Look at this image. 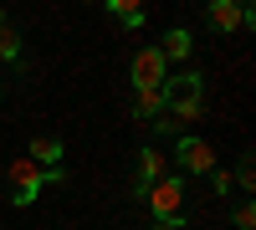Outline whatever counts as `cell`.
<instances>
[{
  "label": "cell",
  "instance_id": "277c9868",
  "mask_svg": "<svg viewBox=\"0 0 256 230\" xmlns=\"http://www.w3.org/2000/svg\"><path fill=\"white\" fill-rule=\"evenodd\" d=\"M10 184H16L10 205H31L36 190L46 184V169H41V164H31V159H10Z\"/></svg>",
  "mask_w": 256,
  "mask_h": 230
},
{
  "label": "cell",
  "instance_id": "7c38bea8",
  "mask_svg": "<svg viewBox=\"0 0 256 230\" xmlns=\"http://www.w3.org/2000/svg\"><path fill=\"white\" fill-rule=\"evenodd\" d=\"M118 20H128V15H144V0H102Z\"/></svg>",
  "mask_w": 256,
  "mask_h": 230
},
{
  "label": "cell",
  "instance_id": "e0dca14e",
  "mask_svg": "<svg viewBox=\"0 0 256 230\" xmlns=\"http://www.w3.org/2000/svg\"><path fill=\"white\" fill-rule=\"evenodd\" d=\"M0 97H6V72H0Z\"/></svg>",
  "mask_w": 256,
  "mask_h": 230
},
{
  "label": "cell",
  "instance_id": "4fadbf2b",
  "mask_svg": "<svg viewBox=\"0 0 256 230\" xmlns=\"http://www.w3.org/2000/svg\"><path fill=\"white\" fill-rule=\"evenodd\" d=\"M230 220H236V230H251V225H256V205H251V200H241Z\"/></svg>",
  "mask_w": 256,
  "mask_h": 230
},
{
  "label": "cell",
  "instance_id": "2e32d148",
  "mask_svg": "<svg viewBox=\"0 0 256 230\" xmlns=\"http://www.w3.org/2000/svg\"><path fill=\"white\" fill-rule=\"evenodd\" d=\"M154 230H184V215H174V220H159Z\"/></svg>",
  "mask_w": 256,
  "mask_h": 230
},
{
  "label": "cell",
  "instance_id": "8992f818",
  "mask_svg": "<svg viewBox=\"0 0 256 230\" xmlns=\"http://www.w3.org/2000/svg\"><path fill=\"white\" fill-rule=\"evenodd\" d=\"M134 87H164V77H169V61L159 56V46H144V51H134Z\"/></svg>",
  "mask_w": 256,
  "mask_h": 230
},
{
  "label": "cell",
  "instance_id": "5b68a950",
  "mask_svg": "<svg viewBox=\"0 0 256 230\" xmlns=\"http://www.w3.org/2000/svg\"><path fill=\"white\" fill-rule=\"evenodd\" d=\"M174 159L184 164V174H210V169H216V149H210L205 138H190V133H180Z\"/></svg>",
  "mask_w": 256,
  "mask_h": 230
},
{
  "label": "cell",
  "instance_id": "7a4b0ae2",
  "mask_svg": "<svg viewBox=\"0 0 256 230\" xmlns=\"http://www.w3.org/2000/svg\"><path fill=\"white\" fill-rule=\"evenodd\" d=\"M205 20H210V31H216V36H236V31H246L251 20H256V10L246 5V0H210V5H205Z\"/></svg>",
  "mask_w": 256,
  "mask_h": 230
},
{
  "label": "cell",
  "instance_id": "9c48e42d",
  "mask_svg": "<svg viewBox=\"0 0 256 230\" xmlns=\"http://www.w3.org/2000/svg\"><path fill=\"white\" fill-rule=\"evenodd\" d=\"M190 51H195V36H190L184 26H174V31L164 36V46H159L164 61H190Z\"/></svg>",
  "mask_w": 256,
  "mask_h": 230
},
{
  "label": "cell",
  "instance_id": "3957f363",
  "mask_svg": "<svg viewBox=\"0 0 256 230\" xmlns=\"http://www.w3.org/2000/svg\"><path fill=\"white\" fill-rule=\"evenodd\" d=\"M148 210H154V220H174V215H184V179L180 174H164L159 184H148Z\"/></svg>",
  "mask_w": 256,
  "mask_h": 230
},
{
  "label": "cell",
  "instance_id": "52a82bcc",
  "mask_svg": "<svg viewBox=\"0 0 256 230\" xmlns=\"http://www.w3.org/2000/svg\"><path fill=\"white\" fill-rule=\"evenodd\" d=\"M164 174H169V159H164L159 149H144V154H138V174H134V200H144L148 184H159Z\"/></svg>",
  "mask_w": 256,
  "mask_h": 230
},
{
  "label": "cell",
  "instance_id": "6da1fadb",
  "mask_svg": "<svg viewBox=\"0 0 256 230\" xmlns=\"http://www.w3.org/2000/svg\"><path fill=\"white\" fill-rule=\"evenodd\" d=\"M205 108V77L200 72H180V77H164V113L180 123H195Z\"/></svg>",
  "mask_w": 256,
  "mask_h": 230
},
{
  "label": "cell",
  "instance_id": "8fae6325",
  "mask_svg": "<svg viewBox=\"0 0 256 230\" xmlns=\"http://www.w3.org/2000/svg\"><path fill=\"white\" fill-rule=\"evenodd\" d=\"M0 61H20V36L10 26V15H0Z\"/></svg>",
  "mask_w": 256,
  "mask_h": 230
},
{
  "label": "cell",
  "instance_id": "9a60e30c",
  "mask_svg": "<svg viewBox=\"0 0 256 230\" xmlns=\"http://www.w3.org/2000/svg\"><path fill=\"white\" fill-rule=\"evenodd\" d=\"M210 184H216V195H230V184H236V179H230L226 169H210Z\"/></svg>",
  "mask_w": 256,
  "mask_h": 230
},
{
  "label": "cell",
  "instance_id": "ac0fdd59",
  "mask_svg": "<svg viewBox=\"0 0 256 230\" xmlns=\"http://www.w3.org/2000/svg\"><path fill=\"white\" fill-rule=\"evenodd\" d=\"M82 5H92V0H82Z\"/></svg>",
  "mask_w": 256,
  "mask_h": 230
},
{
  "label": "cell",
  "instance_id": "30bf717a",
  "mask_svg": "<svg viewBox=\"0 0 256 230\" xmlns=\"http://www.w3.org/2000/svg\"><path fill=\"white\" fill-rule=\"evenodd\" d=\"M154 113H164V87H138V97H134V118H154Z\"/></svg>",
  "mask_w": 256,
  "mask_h": 230
},
{
  "label": "cell",
  "instance_id": "ba28073f",
  "mask_svg": "<svg viewBox=\"0 0 256 230\" xmlns=\"http://www.w3.org/2000/svg\"><path fill=\"white\" fill-rule=\"evenodd\" d=\"M26 159L41 164V169L62 164V138H56V133H36V138H31V149H26Z\"/></svg>",
  "mask_w": 256,
  "mask_h": 230
},
{
  "label": "cell",
  "instance_id": "5bb4252c",
  "mask_svg": "<svg viewBox=\"0 0 256 230\" xmlns=\"http://www.w3.org/2000/svg\"><path fill=\"white\" fill-rule=\"evenodd\" d=\"M230 179H236L241 190H256V164H251V159H241V169L230 174Z\"/></svg>",
  "mask_w": 256,
  "mask_h": 230
}]
</instances>
